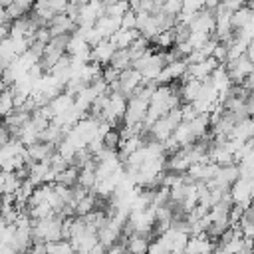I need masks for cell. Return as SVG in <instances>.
<instances>
[{"instance_id":"obj_16","label":"cell","mask_w":254,"mask_h":254,"mask_svg":"<svg viewBox=\"0 0 254 254\" xmlns=\"http://www.w3.org/2000/svg\"><path fill=\"white\" fill-rule=\"evenodd\" d=\"M109 65H111L113 69H117L119 73L125 71V69H129V67H131V54H129V50H115V54H113Z\"/></svg>"},{"instance_id":"obj_17","label":"cell","mask_w":254,"mask_h":254,"mask_svg":"<svg viewBox=\"0 0 254 254\" xmlns=\"http://www.w3.org/2000/svg\"><path fill=\"white\" fill-rule=\"evenodd\" d=\"M151 44H155V48H159V52H169L173 46H175V36H173V28L171 30H165V32H159Z\"/></svg>"},{"instance_id":"obj_20","label":"cell","mask_w":254,"mask_h":254,"mask_svg":"<svg viewBox=\"0 0 254 254\" xmlns=\"http://www.w3.org/2000/svg\"><path fill=\"white\" fill-rule=\"evenodd\" d=\"M44 248H46V254H73L69 240H64V238L56 242H46Z\"/></svg>"},{"instance_id":"obj_5","label":"cell","mask_w":254,"mask_h":254,"mask_svg":"<svg viewBox=\"0 0 254 254\" xmlns=\"http://www.w3.org/2000/svg\"><path fill=\"white\" fill-rule=\"evenodd\" d=\"M143 83V77L139 71H135L133 67L125 69L119 73V79H117V87H119V93L125 95V97H131L133 91Z\"/></svg>"},{"instance_id":"obj_10","label":"cell","mask_w":254,"mask_h":254,"mask_svg":"<svg viewBox=\"0 0 254 254\" xmlns=\"http://www.w3.org/2000/svg\"><path fill=\"white\" fill-rule=\"evenodd\" d=\"M252 8H254L252 2H244L242 8H238L236 12L230 14V26H232V30H238V28L254 22V10Z\"/></svg>"},{"instance_id":"obj_24","label":"cell","mask_w":254,"mask_h":254,"mask_svg":"<svg viewBox=\"0 0 254 254\" xmlns=\"http://www.w3.org/2000/svg\"><path fill=\"white\" fill-rule=\"evenodd\" d=\"M202 10V2L200 0H187V2H181V14L185 16H192L196 12Z\"/></svg>"},{"instance_id":"obj_11","label":"cell","mask_w":254,"mask_h":254,"mask_svg":"<svg viewBox=\"0 0 254 254\" xmlns=\"http://www.w3.org/2000/svg\"><path fill=\"white\" fill-rule=\"evenodd\" d=\"M252 131H254L252 119H250V117H246V119L238 121V123L232 127V131L228 133V137H226V139H232V141H238V143H246V141H250V139H252Z\"/></svg>"},{"instance_id":"obj_4","label":"cell","mask_w":254,"mask_h":254,"mask_svg":"<svg viewBox=\"0 0 254 254\" xmlns=\"http://www.w3.org/2000/svg\"><path fill=\"white\" fill-rule=\"evenodd\" d=\"M161 240L165 242L169 254H183V252H185V246H187V242H189V234L171 226L167 232L161 234Z\"/></svg>"},{"instance_id":"obj_8","label":"cell","mask_w":254,"mask_h":254,"mask_svg":"<svg viewBox=\"0 0 254 254\" xmlns=\"http://www.w3.org/2000/svg\"><path fill=\"white\" fill-rule=\"evenodd\" d=\"M189 30L190 32H200V34H212L214 32V12H208V10H200L194 14L192 22L189 24Z\"/></svg>"},{"instance_id":"obj_2","label":"cell","mask_w":254,"mask_h":254,"mask_svg":"<svg viewBox=\"0 0 254 254\" xmlns=\"http://www.w3.org/2000/svg\"><path fill=\"white\" fill-rule=\"evenodd\" d=\"M224 67H226V73H228V77H230L232 85H234V83H240L244 77L252 75V69H254L252 62H250L246 56H240L238 60L224 64Z\"/></svg>"},{"instance_id":"obj_22","label":"cell","mask_w":254,"mask_h":254,"mask_svg":"<svg viewBox=\"0 0 254 254\" xmlns=\"http://www.w3.org/2000/svg\"><path fill=\"white\" fill-rule=\"evenodd\" d=\"M161 14L169 16V18H177L181 14V0H169V2H161Z\"/></svg>"},{"instance_id":"obj_7","label":"cell","mask_w":254,"mask_h":254,"mask_svg":"<svg viewBox=\"0 0 254 254\" xmlns=\"http://www.w3.org/2000/svg\"><path fill=\"white\" fill-rule=\"evenodd\" d=\"M75 22L71 18H67L65 14H56L52 18V22L48 24V32L52 38H60V36H71L75 32Z\"/></svg>"},{"instance_id":"obj_21","label":"cell","mask_w":254,"mask_h":254,"mask_svg":"<svg viewBox=\"0 0 254 254\" xmlns=\"http://www.w3.org/2000/svg\"><path fill=\"white\" fill-rule=\"evenodd\" d=\"M12 111H14V99H12V91L8 87L6 91L0 93V119L8 117Z\"/></svg>"},{"instance_id":"obj_1","label":"cell","mask_w":254,"mask_h":254,"mask_svg":"<svg viewBox=\"0 0 254 254\" xmlns=\"http://www.w3.org/2000/svg\"><path fill=\"white\" fill-rule=\"evenodd\" d=\"M252 179H236L230 189H228V196L232 200V204H240V206H250V198H252Z\"/></svg>"},{"instance_id":"obj_27","label":"cell","mask_w":254,"mask_h":254,"mask_svg":"<svg viewBox=\"0 0 254 254\" xmlns=\"http://www.w3.org/2000/svg\"><path fill=\"white\" fill-rule=\"evenodd\" d=\"M105 254H127V250H125V244L119 240V242H115L113 246H109V248L105 250Z\"/></svg>"},{"instance_id":"obj_13","label":"cell","mask_w":254,"mask_h":254,"mask_svg":"<svg viewBox=\"0 0 254 254\" xmlns=\"http://www.w3.org/2000/svg\"><path fill=\"white\" fill-rule=\"evenodd\" d=\"M48 107H50V111H52L54 117H62V115H65V113L73 107V97L62 91L60 95H56V97L48 103Z\"/></svg>"},{"instance_id":"obj_25","label":"cell","mask_w":254,"mask_h":254,"mask_svg":"<svg viewBox=\"0 0 254 254\" xmlns=\"http://www.w3.org/2000/svg\"><path fill=\"white\" fill-rule=\"evenodd\" d=\"M147 254H169L165 242L161 240V236H157L155 240H149V246H147Z\"/></svg>"},{"instance_id":"obj_12","label":"cell","mask_w":254,"mask_h":254,"mask_svg":"<svg viewBox=\"0 0 254 254\" xmlns=\"http://www.w3.org/2000/svg\"><path fill=\"white\" fill-rule=\"evenodd\" d=\"M139 36H141V34H139L137 30H121V28H119V30L109 38V42L113 44L115 50H127Z\"/></svg>"},{"instance_id":"obj_23","label":"cell","mask_w":254,"mask_h":254,"mask_svg":"<svg viewBox=\"0 0 254 254\" xmlns=\"http://www.w3.org/2000/svg\"><path fill=\"white\" fill-rule=\"evenodd\" d=\"M119 131L117 129H109L105 135H103V139H101V143H103V147L105 149H113V151H117V147H119Z\"/></svg>"},{"instance_id":"obj_26","label":"cell","mask_w":254,"mask_h":254,"mask_svg":"<svg viewBox=\"0 0 254 254\" xmlns=\"http://www.w3.org/2000/svg\"><path fill=\"white\" fill-rule=\"evenodd\" d=\"M121 30H135V12L127 10L121 16Z\"/></svg>"},{"instance_id":"obj_19","label":"cell","mask_w":254,"mask_h":254,"mask_svg":"<svg viewBox=\"0 0 254 254\" xmlns=\"http://www.w3.org/2000/svg\"><path fill=\"white\" fill-rule=\"evenodd\" d=\"M95 204H97V198H95V194H87V196H83L81 200H77L75 202V208H73V212L77 214V216H85V214H89L91 210H95Z\"/></svg>"},{"instance_id":"obj_3","label":"cell","mask_w":254,"mask_h":254,"mask_svg":"<svg viewBox=\"0 0 254 254\" xmlns=\"http://www.w3.org/2000/svg\"><path fill=\"white\" fill-rule=\"evenodd\" d=\"M147 101L139 99V97H129L127 99V109H125V115H123V123L125 125H141L143 119H145V113H147Z\"/></svg>"},{"instance_id":"obj_18","label":"cell","mask_w":254,"mask_h":254,"mask_svg":"<svg viewBox=\"0 0 254 254\" xmlns=\"http://www.w3.org/2000/svg\"><path fill=\"white\" fill-rule=\"evenodd\" d=\"M77 169L75 167H67V169H64L62 173H58L56 175V185H62V187H67V189H71V187H75L77 185Z\"/></svg>"},{"instance_id":"obj_9","label":"cell","mask_w":254,"mask_h":254,"mask_svg":"<svg viewBox=\"0 0 254 254\" xmlns=\"http://www.w3.org/2000/svg\"><path fill=\"white\" fill-rule=\"evenodd\" d=\"M113 54H115L113 44H111L109 40H101L97 46L91 48V62H93V64H99L101 67H103V65H109Z\"/></svg>"},{"instance_id":"obj_6","label":"cell","mask_w":254,"mask_h":254,"mask_svg":"<svg viewBox=\"0 0 254 254\" xmlns=\"http://www.w3.org/2000/svg\"><path fill=\"white\" fill-rule=\"evenodd\" d=\"M216 248L218 246L214 240H210L206 234H198V236H189L183 254H212Z\"/></svg>"},{"instance_id":"obj_14","label":"cell","mask_w":254,"mask_h":254,"mask_svg":"<svg viewBox=\"0 0 254 254\" xmlns=\"http://www.w3.org/2000/svg\"><path fill=\"white\" fill-rule=\"evenodd\" d=\"M32 10V2H22V0H16V2H10L6 8H4V16L8 22H14L18 18H24L28 16Z\"/></svg>"},{"instance_id":"obj_15","label":"cell","mask_w":254,"mask_h":254,"mask_svg":"<svg viewBox=\"0 0 254 254\" xmlns=\"http://www.w3.org/2000/svg\"><path fill=\"white\" fill-rule=\"evenodd\" d=\"M125 244L127 254H147V246H149V238L141 236V234H131L127 236V240H121Z\"/></svg>"}]
</instances>
